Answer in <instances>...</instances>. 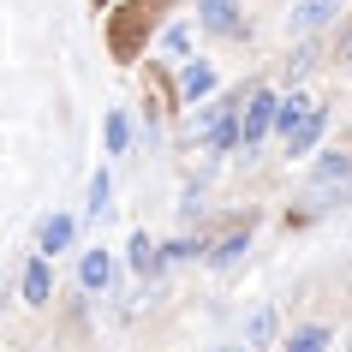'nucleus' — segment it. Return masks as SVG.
<instances>
[{
  "label": "nucleus",
  "mask_w": 352,
  "mask_h": 352,
  "mask_svg": "<svg viewBox=\"0 0 352 352\" xmlns=\"http://www.w3.org/2000/svg\"><path fill=\"white\" fill-rule=\"evenodd\" d=\"M275 108H280V102H275L269 90H257L251 102H245V113H239V144H245V149H257L263 138H269V126H275Z\"/></svg>",
  "instance_id": "1"
},
{
  "label": "nucleus",
  "mask_w": 352,
  "mask_h": 352,
  "mask_svg": "<svg viewBox=\"0 0 352 352\" xmlns=\"http://www.w3.org/2000/svg\"><path fill=\"white\" fill-rule=\"evenodd\" d=\"M311 186H316V197H322V191H334V186H340V191L352 197V155H346V149L322 155V162L311 167Z\"/></svg>",
  "instance_id": "2"
},
{
  "label": "nucleus",
  "mask_w": 352,
  "mask_h": 352,
  "mask_svg": "<svg viewBox=\"0 0 352 352\" xmlns=\"http://www.w3.org/2000/svg\"><path fill=\"white\" fill-rule=\"evenodd\" d=\"M72 239H78V221H72V215H48V221L36 227V257L54 263L60 251H72Z\"/></svg>",
  "instance_id": "3"
},
{
  "label": "nucleus",
  "mask_w": 352,
  "mask_h": 352,
  "mask_svg": "<svg viewBox=\"0 0 352 352\" xmlns=\"http://www.w3.org/2000/svg\"><path fill=\"white\" fill-rule=\"evenodd\" d=\"M340 6H346V0H298L293 19H287V30H293V36H316V30H322Z\"/></svg>",
  "instance_id": "4"
},
{
  "label": "nucleus",
  "mask_w": 352,
  "mask_h": 352,
  "mask_svg": "<svg viewBox=\"0 0 352 352\" xmlns=\"http://www.w3.org/2000/svg\"><path fill=\"white\" fill-rule=\"evenodd\" d=\"M197 19H204V30H215V36H239V30H245V19H239L233 0H204Z\"/></svg>",
  "instance_id": "5"
},
{
  "label": "nucleus",
  "mask_w": 352,
  "mask_h": 352,
  "mask_svg": "<svg viewBox=\"0 0 352 352\" xmlns=\"http://www.w3.org/2000/svg\"><path fill=\"white\" fill-rule=\"evenodd\" d=\"M78 280H84V293H102L113 280V257L96 245V251H84V263H78Z\"/></svg>",
  "instance_id": "6"
},
{
  "label": "nucleus",
  "mask_w": 352,
  "mask_h": 352,
  "mask_svg": "<svg viewBox=\"0 0 352 352\" xmlns=\"http://www.w3.org/2000/svg\"><path fill=\"white\" fill-rule=\"evenodd\" d=\"M48 293H54V269H48V257H30V269H24V305H48Z\"/></svg>",
  "instance_id": "7"
},
{
  "label": "nucleus",
  "mask_w": 352,
  "mask_h": 352,
  "mask_svg": "<svg viewBox=\"0 0 352 352\" xmlns=\"http://www.w3.org/2000/svg\"><path fill=\"white\" fill-rule=\"evenodd\" d=\"M322 126H329V108H311V113H305V126L287 138V155H311L316 138H322Z\"/></svg>",
  "instance_id": "8"
},
{
  "label": "nucleus",
  "mask_w": 352,
  "mask_h": 352,
  "mask_svg": "<svg viewBox=\"0 0 352 352\" xmlns=\"http://www.w3.org/2000/svg\"><path fill=\"white\" fill-rule=\"evenodd\" d=\"M126 251H131V269H138V275H155V269H162V245H149V233H131V245H126Z\"/></svg>",
  "instance_id": "9"
},
{
  "label": "nucleus",
  "mask_w": 352,
  "mask_h": 352,
  "mask_svg": "<svg viewBox=\"0 0 352 352\" xmlns=\"http://www.w3.org/2000/svg\"><path fill=\"white\" fill-rule=\"evenodd\" d=\"M84 209H90V215H108V209H113V173H108V167H96V173H90V197H84Z\"/></svg>",
  "instance_id": "10"
},
{
  "label": "nucleus",
  "mask_w": 352,
  "mask_h": 352,
  "mask_svg": "<svg viewBox=\"0 0 352 352\" xmlns=\"http://www.w3.org/2000/svg\"><path fill=\"white\" fill-rule=\"evenodd\" d=\"M179 90H186L191 102H197V96H209V90H215V72H209L204 60H186V72H179Z\"/></svg>",
  "instance_id": "11"
},
{
  "label": "nucleus",
  "mask_w": 352,
  "mask_h": 352,
  "mask_svg": "<svg viewBox=\"0 0 352 352\" xmlns=\"http://www.w3.org/2000/svg\"><path fill=\"white\" fill-rule=\"evenodd\" d=\"M329 340L334 334L322 329V322H311V329H293V340H287L280 352H329Z\"/></svg>",
  "instance_id": "12"
},
{
  "label": "nucleus",
  "mask_w": 352,
  "mask_h": 352,
  "mask_svg": "<svg viewBox=\"0 0 352 352\" xmlns=\"http://www.w3.org/2000/svg\"><path fill=\"white\" fill-rule=\"evenodd\" d=\"M305 113H311V102H305V96H287V102L275 108V126L287 131V138H293V131L305 126Z\"/></svg>",
  "instance_id": "13"
},
{
  "label": "nucleus",
  "mask_w": 352,
  "mask_h": 352,
  "mask_svg": "<svg viewBox=\"0 0 352 352\" xmlns=\"http://www.w3.org/2000/svg\"><path fill=\"white\" fill-rule=\"evenodd\" d=\"M245 245H251V239H245V233H233V239H221V245H215V251H209V269H233V263L245 257Z\"/></svg>",
  "instance_id": "14"
},
{
  "label": "nucleus",
  "mask_w": 352,
  "mask_h": 352,
  "mask_svg": "<svg viewBox=\"0 0 352 352\" xmlns=\"http://www.w3.org/2000/svg\"><path fill=\"white\" fill-rule=\"evenodd\" d=\"M126 138H131L126 113H108V155H126Z\"/></svg>",
  "instance_id": "15"
},
{
  "label": "nucleus",
  "mask_w": 352,
  "mask_h": 352,
  "mask_svg": "<svg viewBox=\"0 0 352 352\" xmlns=\"http://www.w3.org/2000/svg\"><path fill=\"white\" fill-rule=\"evenodd\" d=\"M245 334H251V346H269V334H275V311H257Z\"/></svg>",
  "instance_id": "16"
},
{
  "label": "nucleus",
  "mask_w": 352,
  "mask_h": 352,
  "mask_svg": "<svg viewBox=\"0 0 352 352\" xmlns=\"http://www.w3.org/2000/svg\"><path fill=\"white\" fill-rule=\"evenodd\" d=\"M197 251H204V239H173L162 257H197Z\"/></svg>",
  "instance_id": "17"
},
{
  "label": "nucleus",
  "mask_w": 352,
  "mask_h": 352,
  "mask_svg": "<svg viewBox=\"0 0 352 352\" xmlns=\"http://www.w3.org/2000/svg\"><path fill=\"white\" fill-rule=\"evenodd\" d=\"M346 352H352V346H346Z\"/></svg>",
  "instance_id": "18"
}]
</instances>
